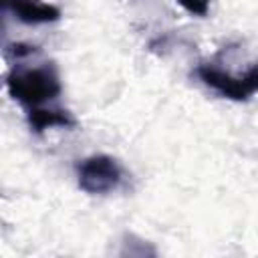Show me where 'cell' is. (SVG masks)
<instances>
[{
  "instance_id": "1",
  "label": "cell",
  "mask_w": 258,
  "mask_h": 258,
  "mask_svg": "<svg viewBox=\"0 0 258 258\" xmlns=\"http://www.w3.org/2000/svg\"><path fill=\"white\" fill-rule=\"evenodd\" d=\"M6 89L14 101L32 109L54 101L60 91V77L52 62L42 64H16L6 77Z\"/></svg>"
},
{
  "instance_id": "2",
  "label": "cell",
  "mask_w": 258,
  "mask_h": 258,
  "mask_svg": "<svg viewBox=\"0 0 258 258\" xmlns=\"http://www.w3.org/2000/svg\"><path fill=\"white\" fill-rule=\"evenodd\" d=\"M196 75L206 87L214 89L224 99L248 101L258 93V62L250 64L242 75H234L216 62H200Z\"/></svg>"
},
{
  "instance_id": "3",
  "label": "cell",
  "mask_w": 258,
  "mask_h": 258,
  "mask_svg": "<svg viewBox=\"0 0 258 258\" xmlns=\"http://www.w3.org/2000/svg\"><path fill=\"white\" fill-rule=\"evenodd\" d=\"M79 187L87 194H109L123 181V167L111 155L97 153L77 165Z\"/></svg>"
},
{
  "instance_id": "4",
  "label": "cell",
  "mask_w": 258,
  "mask_h": 258,
  "mask_svg": "<svg viewBox=\"0 0 258 258\" xmlns=\"http://www.w3.org/2000/svg\"><path fill=\"white\" fill-rule=\"evenodd\" d=\"M2 8L24 24H48L62 16L58 6L42 0H2Z\"/></svg>"
},
{
  "instance_id": "5",
  "label": "cell",
  "mask_w": 258,
  "mask_h": 258,
  "mask_svg": "<svg viewBox=\"0 0 258 258\" xmlns=\"http://www.w3.org/2000/svg\"><path fill=\"white\" fill-rule=\"evenodd\" d=\"M28 125L34 133H42L44 129H50V127H75L77 125V119L64 111V109H56V107H32L28 109Z\"/></svg>"
},
{
  "instance_id": "6",
  "label": "cell",
  "mask_w": 258,
  "mask_h": 258,
  "mask_svg": "<svg viewBox=\"0 0 258 258\" xmlns=\"http://www.w3.org/2000/svg\"><path fill=\"white\" fill-rule=\"evenodd\" d=\"M177 4L191 16H208L210 12V0H177Z\"/></svg>"
}]
</instances>
